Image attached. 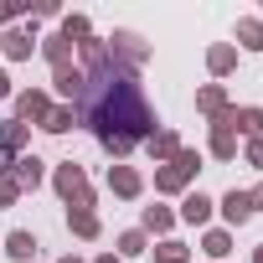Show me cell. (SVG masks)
<instances>
[{"label":"cell","instance_id":"obj_1","mask_svg":"<svg viewBox=\"0 0 263 263\" xmlns=\"http://www.w3.org/2000/svg\"><path fill=\"white\" fill-rule=\"evenodd\" d=\"M78 57H83L78 62L83 67L78 124H88L93 140L124 165V155L135 150V145H145L155 129H160V119H155V108H150V98L140 88V72L124 67V62H114V52H108L103 36L78 42Z\"/></svg>","mask_w":263,"mask_h":263},{"label":"cell","instance_id":"obj_2","mask_svg":"<svg viewBox=\"0 0 263 263\" xmlns=\"http://www.w3.org/2000/svg\"><path fill=\"white\" fill-rule=\"evenodd\" d=\"M196 171H201V150H176V160H165V165H155V191L160 196H186V186L196 181Z\"/></svg>","mask_w":263,"mask_h":263},{"label":"cell","instance_id":"obj_3","mask_svg":"<svg viewBox=\"0 0 263 263\" xmlns=\"http://www.w3.org/2000/svg\"><path fill=\"white\" fill-rule=\"evenodd\" d=\"M52 186H57V196L67 201V212H93V186H88V171H83L78 160H62V165L52 171Z\"/></svg>","mask_w":263,"mask_h":263},{"label":"cell","instance_id":"obj_4","mask_svg":"<svg viewBox=\"0 0 263 263\" xmlns=\"http://www.w3.org/2000/svg\"><path fill=\"white\" fill-rule=\"evenodd\" d=\"M108 52H114V62L135 67V72L150 62V42H145L140 31H114V36H108Z\"/></svg>","mask_w":263,"mask_h":263},{"label":"cell","instance_id":"obj_5","mask_svg":"<svg viewBox=\"0 0 263 263\" xmlns=\"http://www.w3.org/2000/svg\"><path fill=\"white\" fill-rule=\"evenodd\" d=\"M0 176H11L21 191H36V186L47 181V160L26 150V155H16V160H6V165H0Z\"/></svg>","mask_w":263,"mask_h":263},{"label":"cell","instance_id":"obj_6","mask_svg":"<svg viewBox=\"0 0 263 263\" xmlns=\"http://www.w3.org/2000/svg\"><path fill=\"white\" fill-rule=\"evenodd\" d=\"M47 114H52V93H47V88H21V93H16V114H11V119H21L26 129H31V124L42 129Z\"/></svg>","mask_w":263,"mask_h":263},{"label":"cell","instance_id":"obj_7","mask_svg":"<svg viewBox=\"0 0 263 263\" xmlns=\"http://www.w3.org/2000/svg\"><path fill=\"white\" fill-rule=\"evenodd\" d=\"M36 26H6V31H0V47H6V57L11 62H26L31 52H36Z\"/></svg>","mask_w":263,"mask_h":263},{"label":"cell","instance_id":"obj_8","mask_svg":"<svg viewBox=\"0 0 263 263\" xmlns=\"http://www.w3.org/2000/svg\"><path fill=\"white\" fill-rule=\"evenodd\" d=\"M26 145H31V129H26L21 119H6V124H0V165L16 160V155H26Z\"/></svg>","mask_w":263,"mask_h":263},{"label":"cell","instance_id":"obj_9","mask_svg":"<svg viewBox=\"0 0 263 263\" xmlns=\"http://www.w3.org/2000/svg\"><path fill=\"white\" fill-rule=\"evenodd\" d=\"M108 191H114L119 201H135V196L145 191V176H140L135 165H108Z\"/></svg>","mask_w":263,"mask_h":263},{"label":"cell","instance_id":"obj_10","mask_svg":"<svg viewBox=\"0 0 263 263\" xmlns=\"http://www.w3.org/2000/svg\"><path fill=\"white\" fill-rule=\"evenodd\" d=\"M52 88L62 93V103H72V108H78V98H83V67H78V62L52 67Z\"/></svg>","mask_w":263,"mask_h":263},{"label":"cell","instance_id":"obj_11","mask_svg":"<svg viewBox=\"0 0 263 263\" xmlns=\"http://www.w3.org/2000/svg\"><path fill=\"white\" fill-rule=\"evenodd\" d=\"M212 206H217V201H212L206 191H186L176 217H181V222H191V227H206V222H212Z\"/></svg>","mask_w":263,"mask_h":263},{"label":"cell","instance_id":"obj_12","mask_svg":"<svg viewBox=\"0 0 263 263\" xmlns=\"http://www.w3.org/2000/svg\"><path fill=\"white\" fill-rule=\"evenodd\" d=\"M217 206H222V222H227V227H242V222L253 217V201H248V191H227Z\"/></svg>","mask_w":263,"mask_h":263},{"label":"cell","instance_id":"obj_13","mask_svg":"<svg viewBox=\"0 0 263 263\" xmlns=\"http://www.w3.org/2000/svg\"><path fill=\"white\" fill-rule=\"evenodd\" d=\"M36 47H42V57H47L52 67H67V62H72V52H78V47H72V42H67L62 31H52V36H42Z\"/></svg>","mask_w":263,"mask_h":263},{"label":"cell","instance_id":"obj_14","mask_svg":"<svg viewBox=\"0 0 263 263\" xmlns=\"http://www.w3.org/2000/svg\"><path fill=\"white\" fill-rule=\"evenodd\" d=\"M6 258H16V263H31V258H36V232H26V227L6 232Z\"/></svg>","mask_w":263,"mask_h":263},{"label":"cell","instance_id":"obj_15","mask_svg":"<svg viewBox=\"0 0 263 263\" xmlns=\"http://www.w3.org/2000/svg\"><path fill=\"white\" fill-rule=\"evenodd\" d=\"M145 145H150L155 165H165V160H176V150H181V135H176V129H155V135H150Z\"/></svg>","mask_w":263,"mask_h":263},{"label":"cell","instance_id":"obj_16","mask_svg":"<svg viewBox=\"0 0 263 263\" xmlns=\"http://www.w3.org/2000/svg\"><path fill=\"white\" fill-rule=\"evenodd\" d=\"M232 67H237V47H232V42H217V47L206 52V72H212V78H227Z\"/></svg>","mask_w":263,"mask_h":263},{"label":"cell","instance_id":"obj_17","mask_svg":"<svg viewBox=\"0 0 263 263\" xmlns=\"http://www.w3.org/2000/svg\"><path fill=\"white\" fill-rule=\"evenodd\" d=\"M171 227H176V212H171V206H145V212H140V232H145V237H150V232L165 237Z\"/></svg>","mask_w":263,"mask_h":263},{"label":"cell","instance_id":"obj_18","mask_svg":"<svg viewBox=\"0 0 263 263\" xmlns=\"http://www.w3.org/2000/svg\"><path fill=\"white\" fill-rule=\"evenodd\" d=\"M42 129H47V135H67V129H78V108L72 103H52V114L42 119Z\"/></svg>","mask_w":263,"mask_h":263},{"label":"cell","instance_id":"obj_19","mask_svg":"<svg viewBox=\"0 0 263 263\" xmlns=\"http://www.w3.org/2000/svg\"><path fill=\"white\" fill-rule=\"evenodd\" d=\"M196 108H201L206 119H217V114L227 108V88H222V83H206V88H196Z\"/></svg>","mask_w":263,"mask_h":263},{"label":"cell","instance_id":"obj_20","mask_svg":"<svg viewBox=\"0 0 263 263\" xmlns=\"http://www.w3.org/2000/svg\"><path fill=\"white\" fill-rule=\"evenodd\" d=\"M67 232L83 237V242H93V237L103 232V222H98V212H67Z\"/></svg>","mask_w":263,"mask_h":263},{"label":"cell","instance_id":"obj_21","mask_svg":"<svg viewBox=\"0 0 263 263\" xmlns=\"http://www.w3.org/2000/svg\"><path fill=\"white\" fill-rule=\"evenodd\" d=\"M201 253H206L212 263H222V258L232 253V232H227V227H206V237H201Z\"/></svg>","mask_w":263,"mask_h":263},{"label":"cell","instance_id":"obj_22","mask_svg":"<svg viewBox=\"0 0 263 263\" xmlns=\"http://www.w3.org/2000/svg\"><path fill=\"white\" fill-rule=\"evenodd\" d=\"M232 135H242V140H263V108H237V124H232Z\"/></svg>","mask_w":263,"mask_h":263},{"label":"cell","instance_id":"obj_23","mask_svg":"<svg viewBox=\"0 0 263 263\" xmlns=\"http://www.w3.org/2000/svg\"><path fill=\"white\" fill-rule=\"evenodd\" d=\"M237 42H242V52H263V16H242L237 21Z\"/></svg>","mask_w":263,"mask_h":263},{"label":"cell","instance_id":"obj_24","mask_svg":"<svg viewBox=\"0 0 263 263\" xmlns=\"http://www.w3.org/2000/svg\"><path fill=\"white\" fill-rule=\"evenodd\" d=\"M145 253H150V237H145L140 227L119 232V258H145Z\"/></svg>","mask_w":263,"mask_h":263},{"label":"cell","instance_id":"obj_25","mask_svg":"<svg viewBox=\"0 0 263 263\" xmlns=\"http://www.w3.org/2000/svg\"><path fill=\"white\" fill-rule=\"evenodd\" d=\"M155 253V263H191V248L181 242V237H165L160 248H150Z\"/></svg>","mask_w":263,"mask_h":263},{"label":"cell","instance_id":"obj_26","mask_svg":"<svg viewBox=\"0 0 263 263\" xmlns=\"http://www.w3.org/2000/svg\"><path fill=\"white\" fill-rule=\"evenodd\" d=\"M57 31L78 47V42H88V36H93V21H88V16H62V26H57Z\"/></svg>","mask_w":263,"mask_h":263},{"label":"cell","instance_id":"obj_27","mask_svg":"<svg viewBox=\"0 0 263 263\" xmlns=\"http://www.w3.org/2000/svg\"><path fill=\"white\" fill-rule=\"evenodd\" d=\"M206 155L212 160H237V135H212L206 140Z\"/></svg>","mask_w":263,"mask_h":263},{"label":"cell","instance_id":"obj_28","mask_svg":"<svg viewBox=\"0 0 263 263\" xmlns=\"http://www.w3.org/2000/svg\"><path fill=\"white\" fill-rule=\"evenodd\" d=\"M26 16V0H16V6H0V31H6V26H16Z\"/></svg>","mask_w":263,"mask_h":263},{"label":"cell","instance_id":"obj_29","mask_svg":"<svg viewBox=\"0 0 263 263\" xmlns=\"http://www.w3.org/2000/svg\"><path fill=\"white\" fill-rule=\"evenodd\" d=\"M16 201H21V186L11 176H0V206H16Z\"/></svg>","mask_w":263,"mask_h":263},{"label":"cell","instance_id":"obj_30","mask_svg":"<svg viewBox=\"0 0 263 263\" xmlns=\"http://www.w3.org/2000/svg\"><path fill=\"white\" fill-rule=\"evenodd\" d=\"M248 165H258V171H263V140H248Z\"/></svg>","mask_w":263,"mask_h":263},{"label":"cell","instance_id":"obj_31","mask_svg":"<svg viewBox=\"0 0 263 263\" xmlns=\"http://www.w3.org/2000/svg\"><path fill=\"white\" fill-rule=\"evenodd\" d=\"M0 98H16V88H11V72L0 67Z\"/></svg>","mask_w":263,"mask_h":263},{"label":"cell","instance_id":"obj_32","mask_svg":"<svg viewBox=\"0 0 263 263\" xmlns=\"http://www.w3.org/2000/svg\"><path fill=\"white\" fill-rule=\"evenodd\" d=\"M93 263H124V258H119V253H98Z\"/></svg>","mask_w":263,"mask_h":263},{"label":"cell","instance_id":"obj_33","mask_svg":"<svg viewBox=\"0 0 263 263\" xmlns=\"http://www.w3.org/2000/svg\"><path fill=\"white\" fill-rule=\"evenodd\" d=\"M253 263H263V242H258V248H253Z\"/></svg>","mask_w":263,"mask_h":263},{"label":"cell","instance_id":"obj_34","mask_svg":"<svg viewBox=\"0 0 263 263\" xmlns=\"http://www.w3.org/2000/svg\"><path fill=\"white\" fill-rule=\"evenodd\" d=\"M57 263H83V258H72V253H67V258H57Z\"/></svg>","mask_w":263,"mask_h":263}]
</instances>
